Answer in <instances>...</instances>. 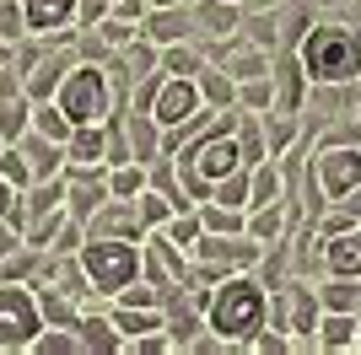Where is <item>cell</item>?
I'll use <instances>...</instances> for the list:
<instances>
[{
    "instance_id": "obj_1",
    "label": "cell",
    "mask_w": 361,
    "mask_h": 355,
    "mask_svg": "<svg viewBox=\"0 0 361 355\" xmlns=\"http://www.w3.org/2000/svg\"><path fill=\"white\" fill-rule=\"evenodd\" d=\"M302 65L318 81H345L361 70V38L345 27H318L307 44H302Z\"/></svg>"
},
{
    "instance_id": "obj_2",
    "label": "cell",
    "mask_w": 361,
    "mask_h": 355,
    "mask_svg": "<svg viewBox=\"0 0 361 355\" xmlns=\"http://www.w3.org/2000/svg\"><path fill=\"white\" fill-rule=\"evenodd\" d=\"M81 264H87V275H92V285H97V291H124V285L135 280L140 259H135V248H130V242H87Z\"/></svg>"
},
{
    "instance_id": "obj_3",
    "label": "cell",
    "mask_w": 361,
    "mask_h": 355,
    "mask_svg": "<svg viewBox=\"0 0 361 355\" xmlns=\"http://www.w3.org/2000/svg\"><path fill=\"white\" fill-rule=\"evenodd\" d=\"M103 108H108L103 70H75L60 87V113L71 118V124H103Z\"/></svg>"
},
{
    "instance_id": "obj_4",
    "label": "cell",
    "mask_w": 361,
    "mask_h": 355,
    "mask_svg": "<svg viewBox=\"0 0 361 355\" xmlns=\"http://www.w3.org/2000/svg\"><path fill=\"white\" fill-rule=\"evenodd\" d=\"M259 318H264L259 285L232 280L221 296H216V328H221V334H248V328H259Z\"/></svg>"
},
{
    "instance_id": "obj_5",
    "label": "cell",
    "mask_w": 361,
    "mask_h": 355,
    "mask_svg": "<svg viewBox=\"0 0 361 355\" xmlns=\"http://www.w3.org/2000/svg\"><path fill=\"white\" fill-rule=\"evenodd\" d=\"M38 334V301L27 291L0 285V350H22Z\"/></svg>"
},
{
    "instance_id": "obj_6",
    "label": "cell",
    "mask_w": 361,
    "mask_h": 355,
    "mask_svg": "<svg viewBox=\"0 0 361 355\" xmlns=\"http://www.w3.org/2000/svg\"><path fill=\"white\" fill-rule=\"evenodd\" d=\"M75 11V0H22V27L27 32H54L65 27Z\"/></svg>"
},
{
    "instance_id": "obj_7",
    "label": "cell",
    "mask_w": 361,
    "mask_h": 355,
    "mask_svg": "<svg viewBox=\"0 0 361 355\" xmlns=\"http://www.w3.org/2000/svg\"><path fill=\"white\" fill-rule=\"evenodd\" d=\"M195 87H189V81H173V87L162 92V97H157V118H162V124H183V118H195Z\"/></svg>"
},
{
    "instance_id": "obj_8",
    "label": "cell",
    "mask_w": 361,
    "mask_h": 355,
    "mask_svg": "<svg viewBox=\"0 0 361 355\" xmlns=\"http://www.w3.org/2000/svg\"><path fill=\"white\" fill-rule=\"evenodd\" d=\"M232 167H238V146H232L226 135H216V140L200 146V173H205V178H226Z\"/></svg>"
},
{
    "instance_id": "obj_9",
    "label": "cell",
    "mask_w": 361,
    "mask_h": 355,
    "mask_svg": "<svg viewBox=\"0 0 361 355\" xmlns=\"http://www.w3.org/2000/svg\"><path fill=\"white\" fill-rule=\"evenodd\" d=\"M324 173H329V189L334 194H350V183L361 178V162L350 156V151H334L329 162H324Z\"/></svg>"
},
{
    "instance_id": "obj_10",
    "label": "cell",
    "mask_w": 361,
    "mask_h": 355,
    "mask_svg": "<svg viewBox=\"0 0 361 355\" xmlns=\"http://www.w3.org/2000/svg\"><path fill=\"white\" fill-rule=\"evenodd\" d=\"M329 264L340 275H361V237H334L329 242Z\"/></svg>"
},
{
    "instance_id": "obj_11",
    "label": "cell",
    "mask_w": 361,
    "mask_h": 355,
    "mask_svg": "<svg viewBox=\"0 0 361 355\" xmlns=\"http://www.w3.org/2000/svg\"><path fill=\"white\" fill-rule=\"evenodd\" d=\"M71 156H75V162H97V156H103V130L75 124V135H71Z\"/></svg>"
},
{
    "instance_id": "obj_12",
    "label": "cell",
    "mask_w": 361,
    "mask_h": 355,
    "mask_svg": "<svg viewBox=\"0 0 361 355\" xmlns=\"http://www.w3.org/2000/svg\"><path fill=\"white\" fill-rule=\"evenodd\" d=\"M22 130H27V103H22V97L0 103V140H16Z\"/></svg>"
},
{
    "instance_id": "obj_13",
    "label": "cell",
    "mask_w": 361,
    "mask_h": 355,
    "mask_svg": "<svg viewBox=\"0 0 361 355\" xmlns=\"http://www.w3.org/2000/svg\"><path fill=\"white\" fill-rule=\"evenodd\" d=\"M0 178H6L11 189H27L32 183V167L22 162V151H0Z\"/></svg>"
},
{
    "instance_id": "obj_14",
    "label": "cell",
    "mask_w": 361,
    "mask_h": 355,
    "mask_svg": "<svg viewBox=\"0 0 361 355\" xmlns=\"http://www.w3.org/2000/svg\"><path fill=\"white\" fill-rule=\"evenodd\" d=\"M32 124H38V135H44V140H65V135H71V118H65L60 108H38V118H32Z\"/></svg>"
},
{
    "instance_id": "obj_15",
    "label": "cell",
    "mask_w": 361,
    "mask_h": 355,
    "mask_svg": "<svg viewBox=\"0 0 361 355\" xmlns=\"http://www.w3.org/2000/svg\"><path fill=\"white\" fill-rule=\"evenodd\" d=\"M22 6H16V0H0V38H6V44H11V38H22Z\"/></svg>"
},
{
    "instance_id": "obj_16",
    "label": "cell",
    "mask_w": 361,
    "mask_h": 355,
    "mask_svg": "<svg viewBox=\"0 0 361 355\" xmlns=\"http://www.w3.org/2000/svg\"><path fill=\"white\" fill-rule=\"evenodd\" d=\"M11 216H16V189L0 178V221H11Z\"/></svg>"
},
{
    "instance_id": "obj_17",
    "label": "cell",
    "mask_w": 361,
    "mask_h": 355,
    "mask_svg": "<svg viewBox=\"0 0 361 355\" xmlns=\"http://www.w3.org/2000/svg\"><path fill=\"white\" fill-rule=\"evenodd\" d=\"M16 248V232H11V226H6V221H0V259H6V253H11Z\"/></svg>"
}]
</instances>
